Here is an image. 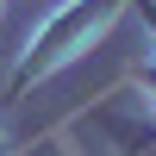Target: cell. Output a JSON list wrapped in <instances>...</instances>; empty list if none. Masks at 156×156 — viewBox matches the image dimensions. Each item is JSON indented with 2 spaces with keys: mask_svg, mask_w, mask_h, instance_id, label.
Here are the masks:
<instances>
[{
  "mask_svg": "<svg viewBox=\"0 0 156 156\" xmlns=\"http://www.w3.org/2000/svg\"><path fill=\"white\" fill-rule=\"evenodd\" d=\"M150 94H156V69H150Z\"/></svg>",
  "mask_w": 156,
  "mask_h": 156,
  "instance_id": "3957f363",
  "label": "cell"
},
{
  "mask_svg": "<svg viewBox=\"0 0 156 156\" xmlns=\"http://www.w3.org/2000/svg\"><path fill=\"white\" fill-rule=\"evenodd\" d=\"M31 156H56V150H31Z\"/></svg>",
  "mask_w": 156,
  "mask_h": 156,
  "instance_id": "277c9868",
  "label": "cell"
},
{
  "mask_svg": "<svg viewBox=\"0 0 156 156\" xmlns=\"http://www.w3.org/2000/svg\"><path fill=\"white\" fill-rule=\"evenodd\" d=\"M137 12H144V19H150V31H156V6H150V0H137Z\"/></svg>",
  "mask_w": 156,
  "mask_h": 156,
  "instance_id": "7a4b0ae2",
  "label": "cell"
},
{
  "mask_svg": "<svg viewBox=\"0 0 156 156\" xmlns=\"http://www.w3.org/2000/svg\"><path fill=\"white\" fill-rule=\"evenodd\" d=\"M112 12H119V0H75V6L62 12L44 37H31V56H25V62H19V75H12V94H25L37 75H50V69H62V62H75L100 31H106Z\"/></svg>",
  "mask_w": 156,
  "mask_h": 156,
  "instance_id": "6da1fadb",
  "label": "cell"
}]
</instances>
